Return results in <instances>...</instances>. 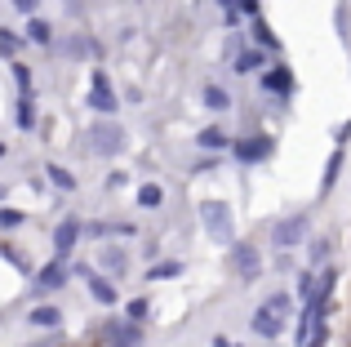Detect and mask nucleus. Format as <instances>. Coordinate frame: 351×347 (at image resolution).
Masks as SVG:
<instances>
[{"instance_id":"1","label":"nucleus","mask_w":351,"mask_h":347,"mask_svg":"<svg viewBox=\"0 0 351 347\" xmlns=\"http://www.w3.org/2000/svg\"><path fill=\"white\" fill-rule=\"evenodd\" d=\"M307 236H311V214H285V218H276V223H271V245L280 254L302 250Z\"/></svg>"},{"instance_id":"2","label":"nucleus","mask_w":351,"mask_h":347,"mask_svg":"<svg viewBox=\"0 0 351 347\" xmlns=\"http://www.w3.org/2000/svg\"><path fill=\"white\" fill-rule=\"evenodd\" d=\"M89 147H94V156H120L125 152V130H120L112 116H98L89 125Z\"/></svg>"},{"instance_id":"3","label":"nucleus","mask_w":351,"mask_h":347,"mask_svg":"<svg viewBox=\"0 0 351 347\" xmlns=\"http://www.w3.org/2000/svg\"><path fill=\"white\" fill-rule=\"evenodd\" d=\"M67 276H71V263L67 259H49L40 272H36V280H32V294L36 298H49V294H62V285H67Z\"/></svg>"},{"instance_id":"4","label":"nucleus","mask_w":351,"mask_h":347,"mask_svg":"<svg viewBox=\"0 0 351 347\" xmlns=\"http://www.w3.org/2000/svg\"><path fill=\"white\" fill-rule=\"evenodd\" d=\"M89 107H94V116H116V107H120V98L112 89V76H107L103 67L89 71Z\"/></svg>"},{"instance_id":"5","label":"nucleus","mask_w":351,"mask_h":347,"mask_svg":"<svg viewBox=\"0 0 351 347\" xmlns=\"http://www.w3.org/2000/svg\"><path fill=\"white\" fill-rule=\"evenodd\" d=\"M98 343L103 347H143V325L125 321V316H112V321L98 330Z\"/></svg>"},{"instance_id":"6","label":"nucleus","mask_w":351,"mask_h":347,"mask_svg":"<svg viewBox=\"0 0 351 347\" xmlns=\"http://www.w3.org/2000/svg\"><path fill=\"white\" fill-rule=\"evenodd\" d=\"M227 263H232V272L245 280V285L263 276V254H258V245H249V241H236L232 250H227Z\"/></svg>"},{"instance_id":"7","label":"nucleus","mask_w":351,"mask_h":347,"mask_svg":"<svg viewBox=\"0 0 351 347\" xmlns=\"http://www.w3.org/2000/svg\"><path fill=\"white\" fill-rule=\"evenodd\" d=\"M200 227L214 241H232V209L223 200H200Z\"/></svg>"},{"instance_id":"8","label":"nucleus","mask_w":351,"mask_h":347,"mask_svg":"<svg viewBox=\"0 0 351 347\" xmlns=\"http://www.w3.org/2000/svg\"><path fill=\"white\" fill-rule=\"evenodd\" d=\"M232 152H236L240 165H263V160L276 156V139L271 134H249V139H240Z\"/></svg>"},{"instance_id":"9","label":"nucleus","mask_w":351,"mask_h":347,"mask_svg":"<svg viewBox=\"0 0 351 347\" xmlns=\"http://www.w3.org/2000/svg\"><path fill=\"white\" fill-rule=\"evenodd\" d=\"M258 80H263L267 94L293 98V71H289V62H271V67H263V71H258Z\"/></svg>"},{"instance_id":"10","label":"nucleus","mask_w":351,"mask_h":347,"mask_svg":"<svg viewBox=\"0 0 351 347\" xmlns=\"http://www.w3.org/2000/svg\"><path fill=\"white\" fill-rule=\"evenodd\" d=\"M80 218H67V223H58L53 227V259H71V250L80 245Z\"/></svg>"},{"instance_id":"11","label":"nucleus","mask_w":351,"mask_h":347,"mask_svg":"<svg viewBox=\"0 0 351 347\" xmlns=\"http://www.w3.org/2000/svg\"><path fill=\"white\" fill-rule=\"evenodd\" d=\"M85 280H89V298H94L98 307H116V303H120L116 285H112L107 276H98V272H85Z\"/></svg>"},{"instance_id":"12","label":"nucleus","mask_w":351,"mask_h":347,"mask_svg":"<svg viewBox=\"0 0 351 347\" xmlns=\"http://www.w3.org/2000/svg\"><path fill=\"white\" fill-rule=\"evenodd\" d=\"M263 67H267V49H236L232 71H240V76H258Z\"/></svg>"},{"instance_id":"13","label":"nucleus","mask_w":351,"mask_h":347,"mask_svg":"<svg viewBox=\"0 0 351 347\" xmlns=\"http://www.w3.org/2000/svg\"><path fill=\"white\" fill-rule=\"evenodd\" d=\"M334 285H338V272H334V267H320V272H316V280H311V298H307V303L325 307V303H329V294H334Z\"/></svg>"},{"instance_id":"14","label":"nucleus","mask_w":351,"mask_h":347,"mask_svg":"<svg viewBox=\"0 0 351 347\" xmlns=\"http://www.w3.org/2000/svg\"><path fill=\"white\" fill-rule=\"evenodd\" d=\"M27 321H32L36 330H58V325H62V307H53V303H36L32 312H27Z\"/></svg>"},{"instance_id":"15","label":"nucleus","mask_w":351,"mask_h":347,"mask_svg":"<svg viewBox=\"0 0 351 347\" xmlns=\"http://www.w3.org/2000/svg\"><path fill=\"white\" fill-rule=\"evenodd\" d=\"M338 178H343V147H334V152H329L325 174H320V196H329V191L338 187Z\"/></svg>"},{"instance_id":"16","label":"nucleus","mask_w":351,"mask_h":347,"mask_svg":"<svg viewBox=\"0 0 351 347\" xmlns=\"http://www.w3.org/2000/svg\"><path fill=\"white\" fill-rule=\"evenodd\" d=\"M329 254H334V236H320V241L307 245V272H320L329 263Z\"/></svg>"},{"instance_id":"17","label":"nucleus","mask_w":351,"mask_h":347,"mask_svg":"<svg viewBox=\"0 0 351 347\" xmlns=\"http://www.w3.org/2000/svg\"><path fill=\"white\" fill-rule=\"evenodd\" d=\"M196 143H200V152H223L232 139H227V130H223V125H205V130L196 134Z\"/></svg>"},{"instance_id":"18","label":"nucleus","mask_w":351,"mask_h":347,"mask_svg":"<svg viewBox=\"0 0 351 347\" xmlns=\"http://www.w3.org/2000/svg\"><path fill=\"white\" fill-rule=\"evenodd\" d=\"M200 103H205L209 112H227V107H232V94H227L223 85H214V80H209V85L200 89Z\"/></svg>"},{"instance_id":"19","label":"nucleus","mask_w":351,"mask_h":347,"mask_svg":"<svg viewBox=\"0 0 351 347\" xmlns=\"http://www.w3.org/2000/svg\"><path fill=\"white\" fill-rule=\"evenodd\" d=\"M249 32H254V40H258V49H276L280 53V36L271 32V27L263 23V18H249Z\"/></svg>"},{"instance_id":"20","label":"nucleus","mask_w":351,"mask_h":347,"mask_svg":"<svg viewBox=\"0 0 351 347\" xmlns=\"http://www.w3.org/2000/svg\"><path fill=\"white\" fill-rule=\"evenodd\" d=\"M280 330H285V321H276V316H267L263 307L254 312V334H258V339H280Z\"/></svg>"},{"instance_id":"21","label":"nucleus","mask_w":351,"mask_h":347,"mask_svg":"<svg viewBox=\"0 0 351 347\" xmlns=\"http://www.w3.org/2000/svg\"><path fill=\"white\" fill-rule=\"evenodd\" d=\"M14 125H18V130H36V103H32V94H18Z\"/></svg>"},{"instance_id":"22","label":"nucleus","mask_w":351,"mask_h":347,"mask_svg":"<svg viewBox=\"0 0 351 347\" xmlns=\"http://www.w3.org/2000/svg\"><path fill=\"white\" fill-rule=\"evenodd\" d=\"M134 200H138V209H156V205H165V187L160 182H143L134 191Z\"/></svg>"},{"instance_id":"23","label":"nucleus","mask_w":351,"mask_h":347,"mask_svg":"<svg viewBox=\"0 0 351 347\" xmlns=\"http://www.w3.org/2000/svg\"><path fill=\"white\" fill-rule=\"evenodd\" d=\"M27 40H32V45H53V27L49 23H45V18H27Z\"/></svg>"},{"instance_id":"24","label":"nucleus","mask_w":351,"mask_h":347,"mask_svg":"<svg viewBox=\"0 0 351 347\" xmlns=\"http://www.w3.org/2000/svg\"><path fill=\"white\" fill-rule=\"evenodd\" d=\"M45 174H49V182H53L58 191H76V174H71V169H62V165H53V160H49V165H45Z\"/></svg>"},{"instance_id":"25","label":"nucleus","mask_w":351,"mask_h":347,"mask_svg":"<svg viewBox=\"0 0 351 347\" xmlns=\"http://www.w3.org/2000/svg\"><path fill=\"white\" fill-rule=\"evenodd\" d=\"M182 272L187 267H182L178 259H169V263H156V267L147 272V280H173V276H182Z\"/></svg>"},{"instance_id":"26","label":"nucleus","mask_w":351,"mask_h":347,"mask_svg":"<svg viewBox=\"0 0 351 347\" xmlns=\"http://www.w3.org/2000/svg\"><path fill=\"white\" fill-rule=\"evenodd\" d=\"M263 312L276 316V321H289V294H271V298L263 303Z\"/></svg>"},{"instance_id":"27","label":"nucleus","mask_w":351,"mask_h":347,"mask_svg":"<svg viewBox=\"0 0 351 347\" xmlns=\"http://www.w3.org/2000/svg\"><path fill=\"white\" fill-rule=\"evenodd\" d=\"M9 71H14L18 94H32V67H27V62H9Z\"/></svg>"},{"instance_id":"28","label":"nucleus","mask_w":351,"mask_h":347,"mask_svg":"<svg viewBox=\"0 0 351 347\" xmlns=\"http://www.w3.org/2000/svg\"><path fill=\"white\" fill-rule=\"evenodd\" d=\"M147 312H152V303H147V298H129V303H125V321H138V325H143Z\"/></svg>"},{"instance_id":"29","label":"nucleus","mask_w":351,"mask_h":347,"mask_svg":"<svg viewBox=\"0 0 351 347\" xmlns=\"http://www.w3.org/2000/svg\"><path fill=\"white\" fill-rule=\"evenodd\" d=\"M23 223H27V214H23V209L0 205V227H5V232H14V227H23Z\"/></svg>"},{"instance_id":"30","label":"nucleus","mask_w":351,"mask_h":347,"mask_svg":"<svg viewBox=\"0 0 351 347\" xmlns=\"http://www.w3.org/2000/svg\"><path fill=\"white\" fill-rule=\"evenodd\" d=\"M62 49H67L71 58H85V53H94V45H89V40H80V36H76V40H67Z\"/></svg>"},{"instance_id":"31","label":"nucleus","mask_w":351,"mask_h":347,"mask_svg":"<svg viewBox=\"0 0 351 347\" xmlns=\"http://www.w3.org/2000/svg\"><path fill=\"white\" fill-rule=\"evenodd\" d=\"M334 23H338V36H343V40H347V36H351V14H347L343 5L334 9Z\"/></svg>"},{"instance_id":"32","label":"nucleus","mask_w":351,"mask_h":347,"mask_svg":"<svg viewBox=\"0 0 351 347\" xmlns=\"http://www.w3.org/2000/svg\"><path fill=\"white\" fill-rule=\"evenodd\" d=\"M311 280H316V272H302V276H298V298H302V303L311 298Z\"/></svg>"},{"instance_id":"33","label":"nucleus","mask_w":351,"mask_h":347,"mask_svg":"<svg viewBox=\"0 0 351 347\" xmlns=\"http://www.w3.org/2000/svg\"><path fill=\"white\" fill-rule=\"evenodd\" d=\"M18 49V36L14 32H0V53H5V58H9V53H14Z\"/></svg>"},{"instance_id":"34","label":"nucleus","mask_w":351,"mask_h":347,"mask_svg":"<svg viewBox=\"0 0 351 347\" xmlns=\"http://www.w3.org/2000/svg\"><path fill=\"white\" fill-rule=\"evenodd\" d=\"M9 5H14V9H18V14H27V18H32V14H36V9H40V0H9Z\"/></svg>"},{"instance_id":"35","label":"nucleus","mask_w":351,"mask_h":347,"mask_svg":"<svg viewBox=\"0 0 351 347\" xmlns=\"http://www.w3.org/2000/svg\"><path fill=\"white\" fill-rule=\"evenodd\" d=\"M240 14H249V18H258V0H240Z\"/></svg>"},{"instance_id":"36","label":"nucleus","mask_w":351,"mask_h":347,"mask_svg":"<svg viewBox=\"0 0 351 347\" xmlns=\"http://www.w3.org/2000/svg\"><path fill=\"white\" fill-rule=\"evenodd\" d=\"M214 347H232V343H227V339H214Z\"/></svg>"},{"instance_id":"37","label":"nucleus","mask_w":351,"mask_h":347,"mask_svg":"<svg viewBox=\"0 0 351 347\" xmlns=\"http://www.w3.org/2000/svg\"><path fill=\"white\" fill-rule=\"evenodd\" d=\"M0 156H5V143H0Z\"/></svg>"},{"instance_id":"38","label":"nucleus","mask_w":351,"mask_h":347,"mask_svg":"<svg viewBox=\"0 0 351 347\" xmlns=\"http://www.w3.org/2000/svg\"><path fill=\"white\" fill-rule=\"evenodd\" d=\"M0 196H5V187H0Z\"/></svg>"},{"instance_id":"39","label":"nucleus","mask_w":351,"mask_h":347,"mask_svg":"<svg viewBox=\"0 0 351 347\" xmlns=\"http://www.w3.org/2000/svg\"><path fill=\"white\" fill-rule=\"evenodd\" d=\"M240 347H245V343H240Z\"/></svg>"}]
</instances>
